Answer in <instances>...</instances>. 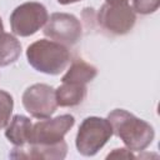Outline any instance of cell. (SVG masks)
Listing matches in <instances>:
<instances>
[{
  "label": "cell",
  "mask_w": 160,
  "mask_h": 160,
  "mask_svg": "<svg viewBox=\"0 0 160 160\" xmlns=\"http://www.w3.org/2000/svg\"><path fill=\"white\" fill-rule=\"evenodd\" d=\"M112 134L120 138L130 151H144L154 140L152 126L124 109H115L108 115Z\"/></svg>",
  "instance_id": "1"
},
{
  "label": "cell",
  "mask_w": 160,
  "mask_h": 160,
  "mask_svg": "<svg viewBox=\"0 0 160 160\" xmlns=\"http://www.w3.org/2000/svg\"><path fill=\"white\" fill-rule=\"evenodd\" d=\"M28 62L39 72L59 75L70 62V52L66 46L46 39L30 44L26 49Z\"/></svg>",
  "instance_id": "2"
},
{
  "label": "cell",
  "mask_w": 160,
  "mask_h": 160,
  "mask_svg": "<svg viewBox=\"0 0 160 160\" xmlns=\"http://www.w3.org/2000/svg\"><path fill=\"white\" fill-rule=\"evenodd\" d=\"M112 136V128L108 119L89 116L79 126L75 145L78 151L84 156L95 155Z\"/></svg>",
  "instance_id": "3"
},
{
  "label": "cell",
  "mask_w": 160,
  "mask_h": 160,
  "mask_svg": "<svg viewBox=\"0 0 160 160\" xmlns=\"http://www.w3.org/2000/svg\"><path fill=\"white\" fill-rule=\"evenodd\" d=\"M48 19V10L42 4L29 1L14 9L10 15V26L15 35L26 38L38 32Z\"/></svg>",
  "instance_id": "4"
},
{
  "label": "cell",
  "mask_w": 160,
  "mask_h": 160,
  "mask_svg": "<svg viewBox=\"0 0 160 160\" xmlns=\"http://www.w3.org/2000/svg\"><path fill=\"white\" fill-rule=\"evenodd\" d=\"M44 35L64 46H72L81 39L82 28L72 14L54 12L44 26Z\"/></svg>",
  "instance_id": "5"
},
{
  "label": "cell",
  "mask_w": 160,
  "mask_h": 160,
  "mask_svg": "<svg viewBox=\"0 0 160 160\" xmlns=\"http://www.w3.org/2000/svg\"><path fill=\"white\" fill-rule=\"evenodd\" d=\"M98 22L104 30L114 35H124L134 28L136 14L128 2H105L98 12Z\"/></svg>",
  "instance_id": "6"
},
{
  "label": "cell",
  "mask_w": 160,
  "mask_h": 160,
  "mask_svg": "<svg viewBox=\"0 0 160 160\" xmlns=\"http://www.w3.org/2000/svg\"><path fill=\"white\" fill-rule=\"evenodd\" d=\"M22 105L32 118L48 119L58 108L55 89L46 84H34L24 91Z\"/></svg>",
  "instance_id": "7"
},
{
  "label": "cell",
  "mask_w": 160,
  "mask_h": 160,
  "mask_svg": "<svg viewBox=\"0 0 160 160\" xmlns=\"http://www.w3.org/2000/svg\"><path fill=\"white\" fill-rule=\"evenodd\" d=\"M75 118L70 114L59 115L54 119H45L32 124L29 144H56L74 126Z\"/></svg>",
  "instance_id": "8"
},
{
  "label": "cell",
  "mask_w": 160,
  "mask_h": 160,
  "mask_svg": "<svg viewBox=\"0 0 160 160\" xmlns=\"http://www.w3.org/2000/svg\"><path fill=\"white\" fill-rule=\"evenodd\" d=\"M68 152L65 140L56 144H26L15 146L10 152L14 159H44V160H62Z\"/></svg>",
  "instance_id": "9"
},
{
  "label": "cell",
  "mask_w": 160,
  "mask_h": 160,
  "mask_svg": "<svg viewBox=\"0 0 160 160\" xmlns=\"http://www.w3.org/2000/svg\"><path fill=\"white\" fill-rule=\"evenodd\" d=\"M32 122L24 115H14L6 125L5 136L15 146H22L30 142Z\"/></svg>",
  "instance_id": "10"
},
{
  "label": "cell",
  "mask_w": 160,
  "mask_h": 160,
  "mask_svg": "<svg viewBox=\"0 0 160 160\" xmlns=\"http://www.w3.org/2000/svg\"><path fill=\"white\" fill-rule=\"evenodd\" d=\"M86 85L79 82H62L55 89V98L58 106L72 108L80 105L86 98Z\"/></svg>",
  "instance_id": "11"
},
{
  "label": "cell",
  "mask_w": 160,
  "mask_h": 160,
  "mask_svg": "<svg viewBox=\"0 0 160 160\" xmlns=\"http://www.w3.org/2000/svg\"><path fill=\"white\" fill-rule=\"evenodd\" d=\"M98 75V69L84 61L82 59H76L71 62L70 68L61 78V82H79V84H88Z\"/></svg>",
  "instance_id": "12"
},
{
  "label": "cell",
  "mask_w": 160,
  "mask_h": 160,
  "mask_svg": "<svg viewBox=\"0 0 160 160\" xmlns=\"http://www.w3.org/2000/svg\"><path fill=\"white\" fill-rule=\"evenodd\" d=\"M21 55L20 41L9 32L0 34V66L14 64Z\"/></svg>",
  "instance_id": "13"
},
{
  "label": "cell",
  "mask_w": 160,
  "mask_h": 160,
  "mask_svg": "<svg viewBox=\"0 0 160 160\" xmlns=\"http://www.w3.org/2000/svg\"><path fill=\"white\" fill-rule=\"evenodd\" d=\"M14 109V100L12 96L5 91L0 90V130L6 128L10 121V116Z\"/></svg>",
  "instance_id": "14"
},
{
  "label": "cell",
  "mask_w": 160,
  "mask_h": 160,
  "mask_svg": "<svg viewBox=\"0 0 160 160\" xmlns=\"http://www.w3.org/2000/svg\"><path fill=\"white\" fill-rule=\"evenodd\" d=\"M160 6V0H134L132 9L134 11L148 15L155 12Z\"/></svg>",
  "instance_id": "15"
},
{
  "label": "cell",
  "mask_w": 160,
  "mask_h": 160,
  "mask_svg": "<svg viewBox=\"0 0 160 160\" xmlns=\"http://www.w3.org/2000/svg\"><path fill=\"white\" fill-rule=\"evenodd\" d=\"M110 158H126V159H130V158H135L131 151L129 149H124V148H120V149H114L112 152H110L106 159H110Z\"/></svg>",
  "instance_id": "16"
},
{
  "label": "cell",
  "mask_w": 160,
  "mask_h": 160,
  "mask_svg": "<svg viewBox=\"0 0 160 160\" xmlns=\"http://www.w3.org/2000/svg\"><path fill=\"white\" fill-rule=\"evenodd\" d=\"M78 1H81V0H58V2L61 4V5H69V4L78 2Z\"/></svg>",
  "instance_id": "17"
},
{
  "label": "cell",
  "mask_w": 160,
  "mask_h": 160,
  "mask_svg": "<svg viewBox=\"0 0 160 160\" xmlns=\"http://www.w3.org/2000/svg\"><path fill=\"white\" fill-rule=\"evenodd\" d=\"M129 0H105V2L109 4H121V2H128Z\"/></svg>",
  "instance_id": "18"
},
{
  "label": "cell",
  "mask_w": 160,
  "mask_h": 160,
  "mask_svg": "<svg viewBox=\"0 0 160 160\" xmlns=\"http://www.w3.org/2000/svg\"><path fill=\"white\" fill-rule=\"evenodd\" d=\"M1 32H4V25H2V20H1V18H0V34Z\"/></svg>",
  "instance_id": "19"
}]
</instances>
